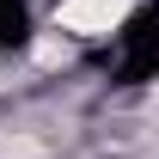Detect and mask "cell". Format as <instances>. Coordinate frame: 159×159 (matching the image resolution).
<instances>
[{
  "label": "cell",
  "mask_w": 159,
  "mask_h": 159,
  "mask_svg": "<svg viewBox=\"0 0 159 159\" xmlns=\"http://www.w3.org/2000/svg\"><path fill=\"white\" fill-rule=\"evenodd\" d=\"M19 67H25L31 80H61V74H74V67H80V49L61 37V31L37 25L31 43H25V55H19Z\"/></svg>",
  "instance_id": "obj_2"
},
{
  "label": "cell",
  "mask_w": 159,
  "mask_h": 159,
  "mask_svg": "<svg viewBox=\"0 0 159 159\" xmlns=\"http://www.w3.org/2000/svg\"><path fill=\"white\" fill-rule=\"evenodd\" d=\"M141 6H147V0H43L37 25L61 31L74 49H98V43H116L122 31L135 25Z\"/></svg>",
  "instance_id": "obj_1"
}]
</instances>
